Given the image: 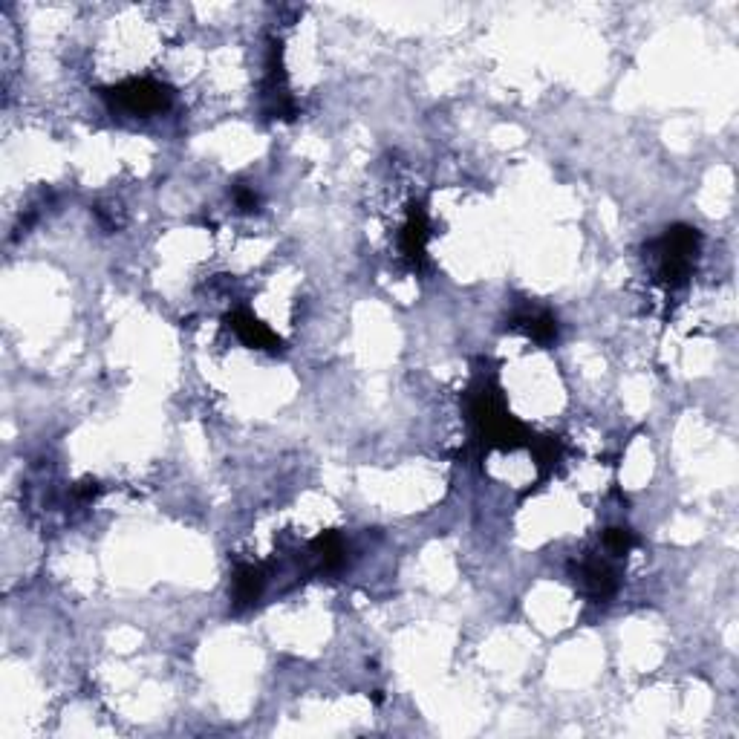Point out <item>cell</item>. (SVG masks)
Segmentation results:
<instances>
[{
    "label": "cell",
    "instance_id": "3",
    "mask_svg": "<svg viewBox=\"0 0 739 739\" xmlns=\"http://www.w3.org/2000/svg\"><path fill=\"white\" fill-rule=\"evenodd\" d=\"M104 99L113 104V107H122L130 113H159V110H168L171 104V90L153 78H130L125 84H116V87H107L104 90Z\"/></svg>",
    "mask_w": 739,
    "mask_h": 739
},
{
    "label": "cell",
    "instance_id": "1",
    "mask_svg": "<svg viewBox=\"0 0 739 739\" xmlns=\"http://www.w3.org/2000/svg\"><path fill=\"white\" fill-rule=\"evenodd\" d=\"M468 416L474 425L477 442L488 448H500V451H514L520 445H532V436L526 434V428L511 416L500 387L488 376H477V382L468 393Z\"/></svg>",
    "mask_w": 739,
    "mask_h": 739
},
{
    "label": "cell",
    "instance_id": "10",
    "mask_svg": "<svg viewBox=\"0 0 739 739\" xmlns=\"http://www.w3.org/2000/svg\"><path fill=\"white\" fill-rule=\"evenodd\" d=\"M636 543L638 537L633 535L630 529L615 526V529H607V532H604V546H607V552H612V555H627Z\"/></svg>",
    "mask_w": 739,
    "mask_h": 739
},
{
    "label": "cell",
    "instance_id": "8",
    "mask_svg": "<svg viewBox=\"0 0 739 739\" xmlns=\"http://www.w3.org/2000/svg\"><path fill=\"white\" fill-rule=\"evenodd\" d=\"M309 555L318 561L321 569H338L344 558H347V546H344V537L338 535V532H324V535H318L312 543H309Z\"/></svg>",
    "mask_w": 739,
    "mask_h": 739
},
{
    "label": "cell",
    "instance_id": "9",
    "mask_svg": "<svg viewBox=\"0 0 739 739\" xmlns=\"http://www.w3.org/2000/svg\"><path fill=\"white\" fill-rule=\"evenodd\" d=\"M514 330H523L529 338H535L537 344H552L558 338V318L552 312H529V315H517L511 321Z\"/></svg>",
    "mask_w": 739,
    "mask_h": 739
},
{
    "label": "cell",
    "instance_id": "7",
    "mask_svg": "<svg viewBox=\"0 0 739 739\" xmlns=\"http://www.w3.org/2000/svg\"><path fill=\"white\" fill-rule=\"evenodd\" d=\"M266 587V572L263 566L255 563H240L234 569V581H231V598H234V607L243 610V607H252L260 592Z\"/></svg>",
    "mask_w": 739,
    "mask_h": 739
},
{
    "label": "cell",
    "instance_id": "11",
    "mask_svg": "<svg viewBox=\"0 0 739 739\" xmlns=\"http://www.w3.org/2000/svg\"><path fill=\"white\" fill-rule=\"evenodd\" d=\"M234 200H237V205H240L243 211H255L257 208L255 191H249V188H237V191H234Z\"/></svg>",
    "mask_w": 739,
    "mask_h": 739
},
{
    "label": "cell",
    "instance_id": "2",
    "mask_svg": "<svg viewBox=\"0 0 739 739\" xmlns=\"http://www.w3.org/2000/svg\"><path fill=\"white\" fill-rule=\"evenodd\" d=\"M699 231L690 226H673L662 234V240L656 243V255H659V281L667 289H679L685 286L693 272V260L699 252Z\"/></svg>",
    "mask_w": 739,
    "mask_h": 739
},
{
    "label": "cell",
    "instance_id": "4",
    "mask_svg": "<svg viewBox=\"0 0 739 739\" xmlns=\"http://www.w3.org/2000/svg\"><path fill=\"white\" fill-rule=\"evenodd\" d=\"M572 575L595 601H607L618 592V575H615L610 561H604V558H584V561L572 563Z\"/></svg>",
    "mask_w": 739,
    "mask_h": 739
},
{
    "label": "cell",
    "instance_id": "6",
    "mask_svg": "<svg viewBox=\"0 0 739 739\" xmlns=\"http://www.w3.org/2000/svg\"><path fill=\"white\" fill-rule=\"evenodd\" d=\"M425 246H428V217L422 205H410L408 223L402 229V255L408 257L413 269L425 263Z\"/></svg>",
    "mask_w": 739,
    "mask_h": 739
},
{
    "label": "cell",
    "instance_id": "5",
    "mask_svg": "<svg viewBox=\"0 0 739 739\" xmlns=\"http://www.w3.org/2000/svg\"><path fill=\"white\" fill-rule=\"evenodd\" d=\"M229 327L237 335L246 347H255V350H269V353H278L281 350V338L275 332L269 330L266 324H260L252 312L246 309H237L229 315Z\"/></svg>",
    "mask_w": 739,
    "mask_h": 739
}]
</instances>
